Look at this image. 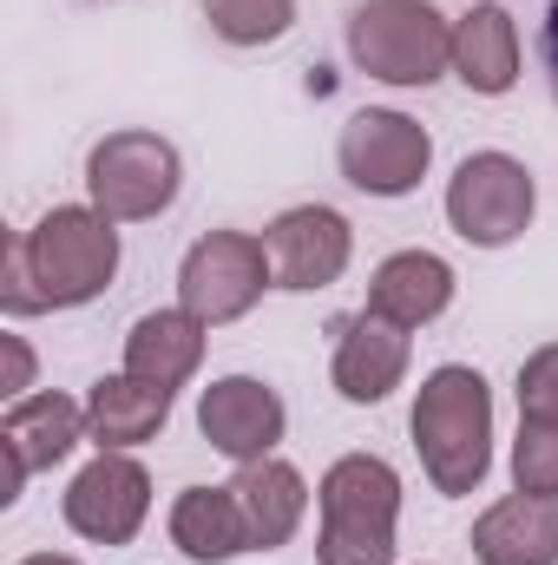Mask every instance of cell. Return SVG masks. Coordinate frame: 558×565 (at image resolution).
Returning <instances> with one entry per match:
<instances>
[{"mask_svg":"<svg viewBox=\"0 0 558 565\" xmlns=\"http://www.w3.org/2000/svg\"><path fill=\"white\" fill-rule=\"evenodd\" d=\"M119 224L93 204H53L33 231H20L7 244L0 264V309L20 316H46V309H86L99 302L119 277Z\"/></svg>","mask_w":558,"mask_h":565,"instance_id":"obj_1","label":"cell"},{"mask_svg":"<svg viewBox=\"0 0 558 565\" xmlns=\"http://www.w3.org/2000/svg\"><path fill=\"white\" fill-rule=\"evenodd\" d=\"M408 434H415L420 473L440 500L480 493L493 473V388H486V375L466 362L427 369L415 388V408H408Z\"/></svg>","mask_w":558,"mask_h":565,"instance_id":"obj_2","label":"cell"},{"mask_svg":"<svg viewBox=\"0 0 558 565\" xmlns=\"http://www.w3.org/2000/svg\"><path fill=\"white\" fill-rule=\"evenodd\" d=\"M315 565H395L401 553V473L382 454L329 460L315 487Z\"/></svg>","mask_w":558,"mask_h":565,"instance_id":"obj_3","label":"cell"},{"mask_svg":"<svg viewBox=\"0 0 558 565\" xmlns=\"http://www.w3.org/2000/svg\"><path fill=\"white\" fill-rule=\"evenodd\" d=\"M342 40L355 73L401 93H427L433 79L453 73V20L433 0H362Z\"/></svg>","mask_w":558,"mask_h":565,"instance_id":"obj_4","label":"cell"},{"mask_svg":"<svg viewBox=\"0 0 558 565\" xmlns=\"http://www.w3.org/2000/svg\"><path fill=\"white\" fill-rule=\"evenodd\" d=\"M447 231L473 250H506L533 231L539 217V178L513 151H466L447 178Z\"/></svg>","mask_w":558,"mask_h":565,"instance_id":"obj_5","label":"cell"},{"mask_svg":"<svg viewBox=\"0 0 558 565\" xmlns=\"http://www.w3.org/2000/svg\"><path fill=\"white\" fill-rule=\"evenodd\" d=\"M184 191V158L178 145L158 139V132H106V139L86 151V204L106 211L112 224H151L178 204Z\"/></svg>","mask_w":558,"mask_h":565,"instance_id":"obj_6","label":"cell"},{"mask_svg":"<svg viewBox=\"0 0 558 565\" xmlns=\"http://www.w3.org/2000/svg\"><path fill=\"white\" fill-rule=\"evenodd\" d=\"M264 289H277L270 244L250 231H204L184 257H178V309H191L204 329L244 322Z\"/></svg>","mask_w":558,"mask_h":565,"instance_id":"obj_7","label":"cell"},{"mask_svg":"<svg viewBox=\"0 0 558 565\" xmlns=\"http://www.w3.org/2000/svg\"><path fill=\"white\" fill-rule=\"evenodd\" d=\"M335 164L362 198H408L433 171V132L395 106H362L335 139Z\"/></svg>","mask_w":558,"mask_h":565,"instance_id":"obj_8","label":"cell"},{"mask_svg":"<svg viewBox=\"0 0 558 565\" xmlns=\"http://www.w3.org/2000/svg\"><path fill=\"white\" fill-rule=\"evenodd\" d=\"M60 520L86 540V546H132L151 520V473L139 454H112L99 447L60 493Z\"/></svg>","mask_w":558,"mask_h":565,"instance_id":"obj_9","label":"cell"},{"mask_svg":"<svg viewBox=\"0 0 558 565\" xmlns=\"http://www.w3.org/2000/svg\"><path fill=\"white\" fill-rule=\"evenodd\" d=\"M270 264H277V289L289 296H315L335 289L355 264V224L335 204H289L264 224Z\"/></svg>","mask_w":558,"mask_h":565,"instance_id":"obj_10","label":"cell"},{"mask_svg":"<svg viewBox=\"0 0 558 565\" xmlns=\"http://www.w3.org/2000/svg\"><path fill=\"white\" fill-rule=\"evenodd\" d=\"M415 369V329L362 309L348 322H335V355H329V382L348 408H382L395 388H408Z\"/></svg>","mask_w":558,"mask_h":565,"instance_id":"obj_11","label":"cell"},{"mask_svg":"<svg viewBox=\"0 0 558 565\" xmlns=\"http://www.w3.org/2000/svg\"><path fill=\"white\" fill-rule=\"evenodd\" d=\"M197 434L230 460V467H250V460H270L289 434V408L270 382L257 375H217L204 395H197Z\"/></svg>","mask_w":558,"mask_h":565,"instance_id":"obj_12","label":"cell"},{"mask_svg":"<svg viewBox=\"0 0 558 565\" xmlns=\"http://www.w3.org/2000/svg\"><path fill=\"white\" fill-rule=\"evenodd\" d=\"M79 440H93V427H86V402H73V395H60V388L26 395V402H7V415H0L7 493H0V500L13 507L20 487H26L33 473H53L60 460H73Z\"/></svg>","mask_w":558,"mask_h":565,"instance_id":"obj_13","label":"cell"},{"mask_svg":"<svg viewBox=\"0 0 558 565\" xmlns=\"http://www.w3.org/2000/svg\"><path fill=\"white\" fill-rule=\"evenodd\" d=\"M526 73V46H519V20L500 0H480L453 20V79L473 99H506Z\"/></svg>","mask_w":558,"mask_h":565,"instance_id":"obj_14","label":"cell"},{"mask_svg":"<svg viewBox=\"0 0 558 565\" xmlns=\"http://www.w3.org/2000/svg\"><path fill=\"white\" fill-rule=\"evenodd\" d=\"M453 296H460L453 264H447L440 250H420V244L415 250L382 257L375 277H368V309L388 316V322H401V329H427V322H440V316L453 309Z\"/></svg>","mask_w":558,"mask_h":565,"instance_id":"obj_15","label":"cell"},{"mask_svg":"<svg viewBox=\"0 0 558 565\" xmlns=\"http://www.w3.org/2000/svg\"><path fill=\"white\" fill-rule=\"evenodd\" d=\"M473 559L480 565H558V500L546 493H506L473 520Z\"/></svg>","mask_w":558,"mask_h":565,"instance_id":"obj_16","label":"cell"},{"mask_svg":"<svg viewBox=\"0 0 558 565\" xmlns=\"http://www.w3.org/2000/svg\"><path fill=\"white\" fill-rule=\"evenodd\" d=\"M171 388L144 382L132 369L119 375H99L86 388V427H93V447H112V454H139L144 440H158L164 422H171Z\"/></svg>","mask_w":558,"mask_h":565,"instance_id":"obj_17","label":"cell"},{"mask_svg":"<svg viewBox=\"0 0 558 565\" xmlns=\"http://www.w3.org/2000/svg\"><path fill=\"white\" fill-rule=\"evenodd\" d=\"M164 533L191 565H230L250 553V520L237 487H184L164 513Z\"/></svg>","mask_w":558,"mask_h":565,"instance_id":"obj_18","label":"cell"},{"mask_svg":"<svg viewBox=\"0 0 558 565\" xmlns=\"http://www.w3.org/2000/svg\"><path fill=\"white\" fill-rule=\"evenodd\" d=\"M230 487H237L244 520H250V553H282V546L302 533V520H309V480H302V467H289L282 454L237 467Z\"/></svg>","mask_w":558,"mask_h":565,"instance_id":"obj_19","label":"cell"},{"mask_svg":"<svg viewBox=\"0 0 558 565\" xmlns=\"http://www.w3.org/2000/svg\"><path fill=\"white\" fill-rule=\"evenodd\" d=\"M204 342H211V329L191 309H144L132 322V335H126V369L178 395L204 369Z\"/></svg>","mask_w":558,"mask_h":565,"instance_id":"obj_20","label":"cell"},{"mask_svg":"<svg viewBox=\"0 0 558 565\" xmlns=\"http://www.w3.org/2000/svg\"><path fill=\"white\" fill-rule=\"evenodd\" d=\"M224 46H277L296 26V0H197Z\"/></svg>","mask_w":558,"mask_h":565,"instance_id":"obj_21","label":"cell"},{"mask_svg":"<svg viewBox=\"0 0 558 565\" xmlns=\"http://www.w3.org/2000/svg\"><path fill=\"white\" fill-rule=\"evenodd\" d=\"M513 487L558 500V422H526L513 434Z\"/></svg>","mask_w":558,"mask_h":565,"instance_id":"obj_22","label":"cell"},{"mask_svg":"<svg viewBox=\"0 0 558 565\" xmlns=\"http://www.w3.org/2000/svg\"><path fill=\"white\" fill-rule=\"evenodd\" d=\"M513 395H519V415H526V422H558V342L533 349V355L519 362Z\"/></svg>","mask_w":558,"mask_h":565,"instance_id":"obj_23","label":"cell"},{"mask_svg":"<svg viewBox=\"0 0 558 565\" xmlns=\"http://www.w3.org/2000/svg\"><path fill=\"white\" fill-rule=\"evenodd\" d=\"M0 349H7V382H0V395H7V402H26V395H33V349H26V335H0Z\"/></svg>","mask_w":558,"mask_h":565,"instance_id":"obj_24","label":"cell"},{"mask_svg":"<svg viewBox=\"0 0 558 565\" xmlns=\"http://www.w3.org/2000/svg\"><path fill=\"white\" fill-rule=\"evenodd\" d=\"M539 66L552 79V99H558V0L546 7V26H539Z\"/></svg>","mask_w":558,"mask_h":565,"instance_id":"obj_25","label":"cell"},{"mask_svg":"<svg viewBox=\"0 0 558 565\" xmlns=\"http://www.w3.org/2000/svg\"><path fill=\"white\" fill-rule=\"evenodd\" d=\"M13 565H79L73 553H26V559H13Z\"/></svg>","mask_w":558,"mask_h":565,"instance_id":"obj_26","label":"cell"}]
</instances>
